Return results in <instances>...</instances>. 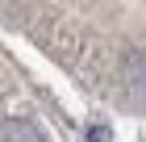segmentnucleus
<instances>
[{"label":"nucleus","mask_w":146,"mask_h":142,"mask_svg":"<svg viewBox=\"0 0 146 142\" xmlns=\"http://www.w3.org/2000/svg\"><path fill=\"white\" fill-rule=\"evenodd\" d=\"M117 79L134 105H146V50H129L117 67Z\"/></svg>","instance_id":"obj_1"},{"label":"nucleus","mask_w":146,"mask_h":142,"mask_svg":"<svg viewBox=\"0 0 146 142\" xmlns=\"http://www.w3.org/2000/svg\"><path fill=\"white\" fill-rule=\"evenodd\" d=\"M0 142H42V134L25 117H4L0 121Z\"/></svg>","instance_id":"obj_2"},{"label":"nucleus","mask_w":146,"mask_h":142,"mask_svg":"<svg viewBox=\"0 0 146 142\" xmlns=\"http://www.w3.org/2000/svg\"><path fill=\"white\" fill-rule=\"evenodd\" d=\"M92 142H109V134H104V125H96V130H92Z\"/></svg>","instance_id":"obj_3"}]
</instances>
